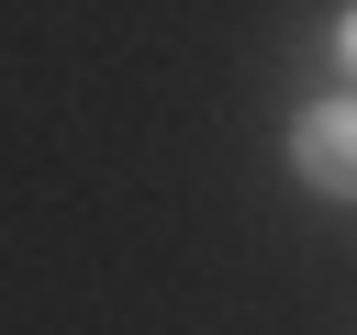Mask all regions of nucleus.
Returning a JSON list of instances; mask_svg holds the SVG:
<instances>
[{
    "instance_id": "f03ea898",
    "label": "nucleus",
    "mask_w": 357,
    "mask_h": 335,
    "mask_svg": "<svg viewBox=\"0 0 357 335\" xmlns=\"http://www.w3.org/2000/svg\"><path fill=\"white\" fill-rule=\"evenodd\" d=\"M324 56H335V67H346V89H357V0H346V11L324 22Z\"/></svg>"
},
{
    "instance_id": "f257e3e1",
    "label": "nucleus",
    "mask_w": 357,
    "mask_h": 335,
    "mask_svg": "<svg viewBox=\"0 0 357 335\" xmlns=\"http://www.w3.org/2000/svg\"><path fill=\"white\" fill-rule=\"evenodd\" d=\"M290 179L312 201H357V89H324L290 112Z\"/></svg>"
}]
</instances>
